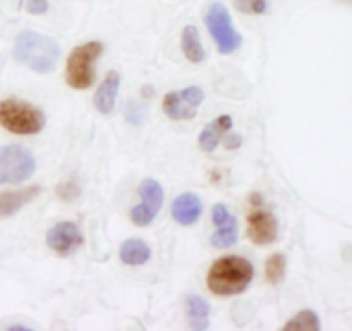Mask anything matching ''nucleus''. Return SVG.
<instances>
[{"label":"nucleus","mask_w":352,"mask_h":331,"mask_svg":"<svg viewBox=\"0 0 352 331\" xmlns=\"http://www.w3.org/2000/svg\"><path fill=\"white\" fill-rule=\"evenodd\" d=\"M12 55L19 64L38 74H48L60 58V45L55 38L38 31L24 30L14 41Z\"/></svg>","instance_id":"nucleus-1"},{"label":"nucleus","mask_w":352,"mask_h":331,"mask_svg":"<svg viewBox=\"0 0 352 331\" xmlns=\"http://www.w3.org/2000/svg\"><path fill=\"white\" fill-rule=\"evenodd\" d=\"M254 268L246 258L223 256L212 264L206 277L210 292L222 297L243 294L253 282Z\"/></svg>","instance_id":"nucleus-2"},{"label":"nucleus","mask_w":352,"mask_h":331,"mask_svg":"<svg viewBox=\"0 0 352 331\" xmlns=\"http://www.w3.org/2000/svg\"><path fill=\"white\" fill-rule=\"evenodd\" d=\"M0 126L12 134H38L45 127V115L38 106L17 98L0 102Z\"/></svg>","instance_id":"nucleus-3"},{"label":"nucleus","mask_w":352,"mask_h":331,"mask_svg":"<svg viewBox=\"0 0 352 331\" xmlns=\"http://www.w3.org/2000/svg\"><path fill=\"white\" fill-rule=\"evenodd\" d=\"M103 52L100 41H88L71 52L65 64V82L74 89H88L95 82V64Z\"/></svg>","instance_id":"nucleus-4"},{"label":"nucleus","mask_w":352,"mask_h":331,"mask_svg":"<svg viewBox=\"0 0 352 331\" xmlns=\"http://www.w3.org/2000/svg\"><path fill=\"white\" fill-rule=\"evenodd\" d=\"M36 172V158L21 144L0 148V184H21Z\"/></svg>","instance_id":"nucleus-5"},{"label":"nucleus","mask_w":352,"mask_h":331,"mask_svg":"<svg viewBox=\"0 0 352 331\" xmlns=\"http://www.w3.org/2000/svg\"><path fill=\"white\" fill-rule=\"evenodd\" d=\"M205 24L215 40L220 54H232L243 43V36L234 27L232 17L222 2H213L205 14Z\"/></svg>","instance_id":"nucleus-6"},{"label":"nucleus","mask_w":352,"mask_h":331,"mask_svg":"<svg viewBox=\"0 0 352 331\" xmlns=\"http://www.w3.org/2000/svg\"><path fill=\"white\" fill-rule=\"evenodd\" d=\"M205 93L199 86H189L181 91H170L164 98V112L172 120H191L198 113Z\"/></svg>","instance_id":"nucleus-7"},{"label":"nucleus","mask_w":352,"mask_h":331,"mask_svg":"<svg viewBox=\"0 0 352 331\" xmlns=\"http://www.w3.org/2000/svg\"><path fill=\"white\" fill-rule=\"evenodd\" d=\"M138 192L141 196V205L131 209V220L138 227H148L164 205V189L155 179H144Z\"/></svg>","instance_id":"nucleus-8"},{"label":"nucleus","mask_w":352,"mask_h":331,"mask_svg":"<svg viewBox=\"0 0 352 331\" xmlns=\"http://www.w3.org/2000/svg\"><path fill=\"white\" fill-rule=\"evenodd\" d=\"M278 223L267 209H253L248 216V237L256 246H270L277 240Z\"/></svg>","instance_id":"nucleus-9"},{"label":"nucleus","mask_w":352,"mask_h":331,"mask_svg":"<svg viewBox=\"0 0 352 331\" xmlns=\"http://www.w3.org/2000/svg\"><path fill=\"white\" fill-rule=\"evenodd\" d=\"M47 244L60 256H69L82 244V233L76 223L60 222L48 230Z\"/></svg>","instance_id":"nucleus-10"},{"label":"nucleus","mask_w":352,"mask_h":331,"mask_svg":"<svg viewBox=\"0 0 352 331\" xmlns=\"http://www.w3.org/2000/svg\"><path fill=\"white\" fill-rule=\"evenodd\" d=\"M203 215V203L195 192H182L172 203V218L179 225H195Z\"/></svg>","instance_id":"nucleus-11"},{"label":"nucleus","mask_w":352,"mask_h":331,"mask_svg":"<svg viewBox=\"0 0 352 331\" xmlns=\"http://www.w3.org/2000/svg\"><path fill=\"white\" fill-rule=\"evenodd\" d=\"M38 194H40V187H38V185L19 189V191L0 192V218H7V216L16 215L23 206H26L28 203L33 201Z\"/></svg>","instance_id":"nucleus-12"},{"label":"nucleus","mask_w":352,"mask_h":331,"mask_svg":"<svg viewBox=\"0 0 352 331\" xmlns=\"http://www.w3.org/2000/svg\"><path fill=\"white\" fill-rule=\"evenodd\" d=\"M120 88V76L117 71H110L107 74V78L103 79V82L100 84V88L96 89L95 98H93V103H95L96 110L100 113H110L116 106L117 93H119Z\"/></svg>","instance_id":"nucleus-13"},{"label":"nucleus","mask_w":352,"mask_h":331,"mask_svg":"<svg viewBox=\"0 0 352 331\" xmlns=\"http://www.w3.org/2000/svg\"><path fill=\"white\" fill-rule=\"evenodd\" d=\"M210 304L201 295L191 294L186 297V315L192 330H208L210 326Z\"/></svg>","instance_id":"nucleus-14"},{"label":"nucleus","mask_w":352,"mask_h":331,"mask_svg":"<svg viewBox=\"0 0 352 331\" xmlns=\"http://www.w3.org/2000/svg\"><path fill=\"white\" fill-rule=\"evenodd\" d=\"M230 129H232V117H217V119L212 120V122L201 130V134H199V146H201V150L206 151V153L215 150L223 134Z\"/></svg>","instance_id":"nucleus-15"},{"label":"nucleus","mask_w":352,"mask_h":331,"mask_svg":"<svg viewBox=\"0 0 352 331\" xmlns=\"http://www.w3.org/2000/svg\"><path fill=\"white\" fill-rule=\"evenodd\" d=\"M120 261L129 266H141L151 258V249L144 240L127 239L124 240L119 251Z\"/></svg>","instance_id":"nucleus-16"},{"label":"nucleus","mask_w":352,"mask_h":331,"mask_svg":"<svg viewBox=\"0 0 352 331\" xmlns=\"http://www.w3.org/2000/svg\"><path fill=\"white\" fill-rule=\"evenodd\" d=\"M181 47L182 54H184L186 58H188L189 62H192V64H201V62L205 60V48H203L201 38H199L198 30H196L195 26L184 27L181 38Z\"/></svg>","instance_id":"nucleus-17"},{"label":"nucleus","mask_w":352,"mask_h":331,"mask_svg":"<svg viewBox=\"0 0 352 331\" xmlns=\"http://www.w3.org/2000/svg\"><path fill=\"white\" fill-rule=\"evenodd\" d=\"M239 239V230H237V220L230 218L229 222L219 225V230L210 237V244L213 247H219V249H226V247L234 246Z\"/></svg>","instance_id":"nucleus-18"},{"label":"nucleus","mask_w":352,"mask_h":331,"mask_svg":"<svg viewBox=\"0 0 352 331\" xmlns=\"http://www.w3.org/2000/svg\"><path fill=\"white\" fill-rule=\"evenodd\" d=\"M322 328V323H320L318 315L315 311H306L298 312L291 321H287L284 325V330H313V331H318Z\"/></svg>","instance_id":"nucleus-19"},{"label":"nucleus","mask_w":352,"mask_h":331,"mask_svg":"<svg viewBox=\"0 0 352 331\" xmlns=\"http://www.w3.org/2000/svg\"><path fill=\"white\" fill-rule=\"evenodd\" d=\"M285 268H287L285 258L282 256L280 253L272 254V256L267 260V264H265V275H267V280L274 285L280 284L285 277Z\"/></svg>","instance_id":"nucleus-20"},{"label":"nucleus","mask_w":352,"mask_h":331,"mask_svg":"<svg viewBox=\"0 0 352 331\" xmlns=\"http://www.w3.org/2000/svg\"><path fill=\"white\" fill-rule=\"evenodd\" d=\"M234 2L244 14H265L268 10V0H234Z\"/></svg>","instance_id":"nucleus-21"},{"label":"nucleus","mask_w":352,"mask_h":331,"mask_svg":"<svg viewBox=\"0 0 352 331\" xmlns=\"http://www.w3.org/2000/svg\"><path fill=\"white\" fill-rule=\"evenodd\" d=\"M230 218H232V215H230L229 209H227V206L223 205V203H219V205L213 206L212 220L217 227L222 225V223H226V222H229Z\"/></svg>","instance_id":"nucleus-22"},{"label":"nucleus","mask_w":352,"mask_h":331,"mask_svg":"<svg viewBox=\"0 0 352 331\" xmlns=\"http://www.w3.org/2000/svg\"><path fill=\"white\" fill-rule=\"evenodd\" d=\"M26 10L30 14H45L48 10L47 0H28Z\"/></svg>","instance_id":"nucleus-23"},{"label":"nucleus","mask_w":352,"mask_h":331,"mask_svg":"<svg viewBox=\"0 0 352 331\" xmlns=\"http://www.w3.org/2000/svg\"><path fill=\"white\" fill-rule=\"evenodd\" d=\"M234 139L232 141H227V144H226V146L227 148H230V150H234V148H239L241 146V136H239V134H234Z\"/></svg>","instance_id":"nucleus-24"},{"label":"nucleus","mask_w":352,"mask_h":331,"mask_svg":"<svg viewBox=\"0 0 352 331\" xmlns=\"http://www.w3.org/2000/svg\"><path fill=\"white\" fill-rule=\"evenodd\" d=\"M9 330H31V328H28V326L24 325H10Z\"/></svg>","instance_id":"nucleus-25"},{"label":"nucleus","mask_w":352,"mask_h":331,"mask_svg":"<svg viewBox=\"0 0 352 331\" xmlns=\"http://www.w3.org/2000/svg\"><path fill=\"white\" fill-rule=\"evenodd\" d=\"M339 2H346V3H349V5H352V0H339Z\"/></svg>","instance_id":"nucleus-26"}]
</instances>
